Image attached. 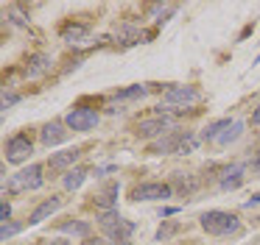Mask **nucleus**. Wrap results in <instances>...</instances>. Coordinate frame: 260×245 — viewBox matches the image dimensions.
Here are the masks:
<instances>
[{
  "instance_id": "13",
  "label": "nucleus",
  "mask_w": 260,
  "mask_h": 245,
  "mask_svg": "<svg viewBox=\"0 0 260 245\" xmlns=\"http://www.w3.org/2000/svg\"><path fill=\"white\" fill-rule=\"evenodd\" d=\"M48 70H51V56H45V53H34V56L28 59L25 75H28V78H40V75H45Z\"/></svg>"
},
{
  "instance_id": "3",
  "label": "nucleus",
  "mask_w": 260,
  "mask_h": 245,
  "mask_svg": "<svg viewBox=\"0 0 260 245\" xmlns=\"http://www.w3.org/2000/svg\"><path fill=\"white\" fill-rule=\"evenodd\" d=\"M6 187L12 192H25V189H40L42 187V165H28L25 170H20L17 176H12L6 181Z\"/></svg>"
},
{
  "instance_id": "28",
  "label": "nucleus",
  "mask_w": 260,
  "mask_h": 245,
  "mask_svg": "<svg viewBox=\"0 0 260 245\" xmlns=\"http://www.w3.org/2000/svg\"><path fill=\"white\" fill-rule=\"evenodd\" d=\"M252 123H254V126H260V103H257V109H254V114H252Z\"/></svg>"
},
{
  "instance_id": "8",
  "label": "nucleus",
  "mask_w": 260,
  "mask_h": 245,
  "mask_svg": "<svg viewBox=\"0 0 260 245\" xmlns=\"http://www.w3.org/2000/svg\"><path fill=\"white\" fill-rule=\"evenodd\" d=\"M31 156V139L25 137V134H17V137H12L6 142V159L12 161V165H20V161H25Z\"/></svg>"
},
{
  "instance_id": "2",
  "label": "nucleus",
  "mask_w": 260,
  "mask_h": 245,
  "mask_svg": "<svg viewBox=\"0 0 260 245\" xmlns=\"http://www.w3.org/2000/svg\"><path fill=\"white\" fill-rule=\"evenodd\" d=\"M98 223H101V228L107 231V237L112 239V245H129V237L135 234V223L123 220L118 212H104V215L98 217Z\"/></svg>"
},
{
  "instance_id": "15",
  "label": "nucleus",
  "mask_w": 260,
  "mask_h": 245,
  "mask_svg": "<svg viewBox=\"0 0 260 245\" xmlns=\"http://www.w3.org/2000/svg\"><path fill=\"white\" fill-rule=\"evenodd\" d=\"M230 123H232L230 117H221V120L210 123V126L202 131V139H204V142H215V139L221 137V131H226V128H230Z\"/></svg>"
},
{
  "instance_id": "31",
  "label": "nucleus",
  "mask_w": 260,
  "mask_h": 245,
  "mask_svg": "<svg viewBox=\"0 0 260 245\" xmlns=\"http://www.w3.org/2000/svg\"><path fill=\"white\" fill-rule=\"evenodd\" d=\"M257 223H260V217H257Z\"/></svg>"
},
{
  "instance_id": "6",
  "label": "nucleus",
  "mask_w": 260,
  "mask_h": 245,
  "mask_svg": "<svg viewBox=\"0 0 260 245\" xmlns=\"http://www.w3.org/2000/svg\"><path fill=\"white\" fill-rule=\"evenodd\" d=\"M171 184H162V181H148V184H140V187L132 189V200H165L171 198Z\"/></svg>"
},
{
  "instance_id": "30",
  "label": "nucleus",
  "mask_w": 260,
  "mask_h": 245,
  "mask_svg": "<svg viewBox=\"0 0 260 245\" xmlns=\"http://www.w3.org/2000/svg\"><path fill=\"white\" fill-rule=\"evenodd\" d=\"M56 245H64V242H56Z\"/></svg>"
},
{
  "instance_id": "22",
  "label": "nucleus",
  "mask_w": 260,
  "mask_h": 245,
  "mask_svg": "<svg viewBox=\"0 0 260 245\" xmlns=\"http://www.w3.org/2000/svg\"><path fill=\"white\" fill-rule=\"evenodd\" d=\"M176 228H179L176 223H165V226H159V231H157V239H159V242H162V239H168L171 234L176 231Z\"/></svg>"
},
{
  "instance_id": "27",
  "label": "nucleus",
  "mask_w": 260,
  "mask_h": 245,
  "mask_svg": "<svg viewBox=\"0 0 260 245\" xmlns=\"http://www.w3.org/2000/svg\"><path fill=\"white\" fill-rule=\"evenodd\" d=\"M81 245H112V242H104V239H87V242H81Z\"/></svg>"
},
{
  "instance_id": "14",
  "label": "nucleus",
  "mask_w": 260,
  "mask_h": 245,
  "mask_svg": "<svg viewBox=\"0 0 260 245\" xmlns=\"http://www.w3.org/2000/svg\"><path fill=\"white\" fill-rule=\"evenodd\" d=\"M115 198H118V181H109L107 187L95 195V203L104 206L107 212H115Z\"/></svg>"
},
{
  "instance_id": "9",
  "label": "nucleus",
  "mask_w": 260,
  "mask_h": 245,
  "mask_svg": "<svg viewBox=\"0 0 260 245\" xmlns=\"http://www.w3.org/2000/svg\"><path fill=\"white\" fill-rule=\"evenodd\" d=\"M243 173H246V165H230V167H224V173H221V178H218V187L224 189H238L243 184Z\"/></svg>"
},
{
  "instance_id": "1",
  "label": "nucleus",
  "mask_w": 260,
  "mask_h": 245,
  "mask_svg": "<svg viewBox=\"0 0 260 245\" xmlns=\"http://www.w3.org/2000/svg\"><path fill=\"white\" fill-rule=\"evenodd\" d=\"M199 223H202V228L207 234H213V237H230V234H235L238 228H241V223H238V217L232 215V212H221V209L204 212V215L199 217Z\"/></svg>"
},
{
  "instance_id": "12",
  "label": "nucleus",
  "mask_w": 260,
  "mask_h": 245,
  "mask_svg": "<svg viewBox=\"0 0 260 245\" xmlns=\"http://www.w3.org/2000/svg\"><path fill=\"white\" fill-rule=\"evenodd\" d=\"M81 156V148H68V150H59V153L51 156V161H48V167L51 170H68V167H73L76 161H79Z\"/></svg>"
},
{
  "instance_id": "17",
  "label": "nucleus",
  "mask_w": 260,
  "mask_h": 245,
  "mask_svg": "<svg viewBox=\"0 0 260 245\" xmlns=\"http://www.w3.org/2000/svg\"><path fill=\"white\" fill-rule=\"evenodd\" d=\"M241 134H243V123H241V120H232V123H230V128H226V131H221V137L215 139V142H218L221 148H226V145L235 142V139L241 137Z\"/></svg>"
},
{
  "instance_id": "4",
  "label": "nucleus",
  "mask_w": 260,
  "mask_h": 245,
  "mask_svg": "<svg viewBox=\"0 0 260 245\" xmlns=\"http://www.w3.org/2000/svg\"><path fill=\"white\" fill-rule=\"evenodd\" d=\"M193 103H199V92L193 87H187V84H174V87L162 95V106H168V109H174V106L190 109Z\"/></svg>"
},
{
  "instance_id": "19",
  "label": "nucleus",
  "mask_w": 260,
  "mask_h": 245,
  "mask_svg": "<svg viewBox=\"0 0 260 245\" xmlns=\"http://www.w3.org/2000/svg\"><path fill=\"white\" fill-rule=\"evenodd\" d=\"M62 234H73V237H87L90 234V223L87 220H73V223H62L59 226Z\"/></svg>"
},
{
  "instance_id": "16",
  "label": "nucleus",
  "mask_w": 260,
  "mask_h": 245,
  "mask_svg": "<svg viewBox=\"0 0 260 245\" xmlns=\"http://www.w3.org/2000/svg\"><path fill=\"white\" fill-rule=\"evenodd\" d=\"M84 178H87V170H81V167L68 170V173H64V178H62V187L68 189V192H73V189H79L81 184H84Z\"/></svg>"
},
{
  "instance_id": "25",
  "label": "nucleus",
  "mask_w": 260,
  "mask_h": 245,
  "mask_svg": "<svg viewBox=\"0 0 260 245\" xmlns=\"http://www.w3.org/2000/svg\"><path fill=\"white\" fill-rule=\"evenodd\" d=\"M17 103V95H3V111L9 109V106H14Z\"/></svg>"
},
{
  "instance_id": "24",
  "label": "nucleus",
  "mask_w": 260,
  "mask_h": 245,
  "mask_svg": "<svg viewBox=\"0 0 260 245\" xmlns=\"http://www.w3.org/2000/svg\"><path fill=\"white\" fill-rule=\"evenodd\" d=\"M9 215H12V206H9L6 200H3V203H0V220L6 223V220H9Z\"/></svg>"
},
{
  "instance_id": "20",
  "label": "nucleus",
  "mask_w": 260,
  "mask_h": 245,
  "mask_svg": "<svg viewBox=\"0 0 260 245\" xmlns=\"http://www.w3.org/2000/svg\"><path fill=\"white\" fill-rule=\"evenodd\" d=\"M146 92H148L146 84H135V87H126L120 92H115V100H135V98H143Z\"/></svg>"
},
{
  "instance_id": "21",
  "label": "nucleus",
  "mask_w": 260,
  "mask_h": 245,
  "mask_svg": "<svg viewBox=\"0 0 260 245\" xmlns=\"http://www.w3.org/2000/svg\"><path fill=\"white\" fill-rule=\"evenodd\" d=\"M17 231H20V223H3V226H0V239L6 242V239L14 237Z\"/></svg>"
},
{
  "instance_id": "18",
  "label": "nucleus",
  "mask_w": 260,
  "mask_h": 245,
  "mask_svg": "<svg viewBox=\"0 0 260 245\" xmlns=\"http://www.w3.org/2000/svg\"><path fill=\"white\" fill-rule=\"evenodd\" d=\"M87 33H90V28H87V25H76V22H73V25H64L62 28V39H64V42H70V45L87 39Z\"/></svg>"
},
{
  "instance_id": "11",
  "label": "nucleus",
  "mask_w": 260,
  "mask_h": 245,
  "mask_svg": "<svg viewBox=\"0 0 260 245\" xmlns=\"http://www.w3.org/2000/svg\"><path fill=\"white\" fill-rule=\"evenodd\" d=\"M40 139H42V145L45 148H53V145H59V142H64L68 139V131H64V123H45L42 126V131H40Z\"/></svg>"
},
{
  "instance_id": "5",
  "label": "nucleus",
  "mask_w": 260,
  "mask_h": 245,
  "mask_svg": "<svg viewBox=\"0 0 260 245\" xmlns=\"http://www.w3.org/2000/svg\"><path fill=\"white\" fill-rule=\"evenodd\" d=\"M64 126L73 128V131H92L98 126V111L87 109V106H76L70 109V114L64 117Z\"/></svg>"
},
{
  "instance_id": "10",
  "label": "nucleus",
  "mask_w": 260,
  "mask_h": 245,
  "mask_svg": "<svg viewBox=\"0 0 260 245\" xmlns=\"http://www.w3.org/2000/svg\"><path fill=\"white\" fill-rule=\"evenodd\" d=\"M62 209V198H45L40 206H37L34 212H31L28 217V226H40L42 220H48L51 215H56V212Z\"/></svg>"
},
{
  "instance_id": "26",
  "label": "nucleus",
  "mask_w": 260,
  "mask_h": 245,
  "mask_svg": "<svg viewBox=\"0 0 260 245\" xmlns=\"http://www.w3.org/2000/svg\"><path fill=\"white\" fill-rule=\"evenodd\" d=\"M257 203H260V192H257V195H254V198H252V200H246V203H243V206H246V209H252V206H257Z\"/></svg>"
},
{
  "instance_id": "29",
  "label": "nucleus",
  "mask_w": 260,
  "mask_h": 245,
  "mask_svg": "<svg viewBox=\"0 0 260 245\" xmlns=\"http://www.w3.org/2000/svg\"><path fill=\"white\" fill-rule=\"evenodd\" d=\"M254 64H260V53H257V59H254Z\"/></svg>"
},
{
  "instance_id": "7",
  "label": "nucleus",
  "mask_w": 260,
  "mask_h": 245,
  "mask_svg": "<svg viewBox=\"0 0 260 245\" xmlns=\"http://www.w3.org/2000/svg\"><path fill=\"white\" fill-rule=\"evenodd\" d=\"M168 128H171V117L157 114V117H151V120H140V123H137V137L154 139V137H162V134H171Z\"/></svg>"
},
{
  "instance_id": "23",
  "label": "nucleus",
  "mask_w": 260,
  "mask_h": 245,
  "mask_svg": "<svg viewBox=\"0 0 260 245\" xmlns=\"http://www.w3.org/2000/svg\"><path fill=\"white\" fill-rule=\"evenodd\" d=\"M120 36L126 39V45H135L137 39H140V33H137L135 28H123V31H120Z\"/></svg>"
}]
</instances>
